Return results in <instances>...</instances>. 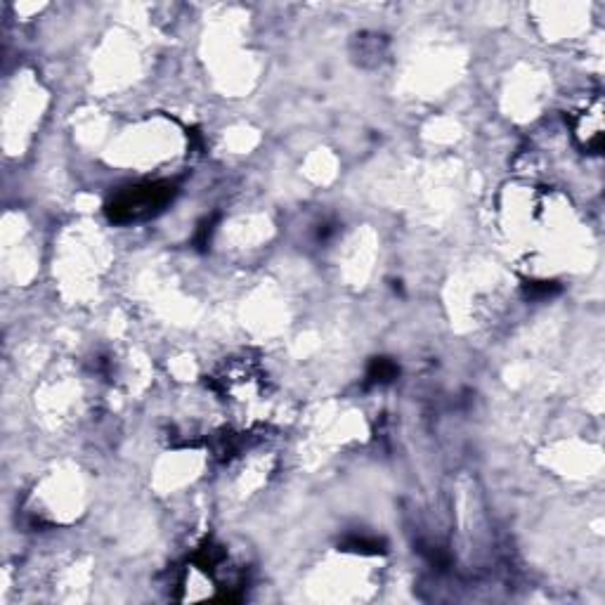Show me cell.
I'll list each match as a JSON object with an SVG mask.
<instances>
[{"mask_svg":"<svg viewBox=\"0 0 605 605\" xmlns=\"http://www.w3.org/2000/svg\"><path fill=\"white\" fill-rule=\"evenodd\" d=\"M168 201V187H142V190H133L128 194H123L116 204V216L126 218V220H135L142 216H149V213L156 211V206L166 204Z\"/></svg>","mask_w":605,"mask_h":605,"instance_id":"cell-1","label":"cell"}]
</instances>
